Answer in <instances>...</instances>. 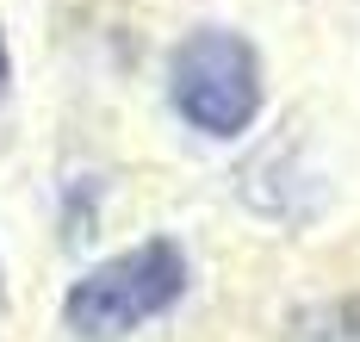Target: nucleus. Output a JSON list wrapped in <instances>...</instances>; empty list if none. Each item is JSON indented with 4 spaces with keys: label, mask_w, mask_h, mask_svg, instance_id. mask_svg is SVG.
<instances>
[{
    "label": "nucleus",
    "mask_w": 360,
    "mask_h": 342,
    "mask_svg": "<svg viewBox=\"0 0 360 342\" xmlns=\"http://www.w3.org/2000/svg\"><path fill=\"white\" fill-rule=\"evenodd\" d=\"M186 293H193V255L180 249V236H143L69 280L63 330L75 342H131L137 330L180 311Z\"/></svg>",
    "instance_id": "1"
},
{
    "label": "nucleus",
    "mask_w": 360,
    "mask_h": 342,
    "mask_svg": "<svg viewBox=\"0 0 360 342\" xmlns=\"http://www.w3.org/2000/svg\"><path fill=\"white\" fill-rule=\"evenodd\" d=\"M168 106L205 144L249 137L267 113V63L236 25H193L168 50Z\"/></svg>",
    "instance_id": "2"
},
{
    "label": "nucleus",
    "mask_w": 360,
    "mask_h": 342,
    "mask_svg": "<svg viewBox=\"0 0 360 342\" xmlns=\"http://www.w3.org/2000/svg\"><path fill=\"white\" fill-rule=\"evenodd\" d=\"M100 205H106V175H94V168L69 175L63 193H56V236L63 243H87L100 230Z\"/></svg>",
    "instance_id": "3"
},
{
    "label": "nucleus",
    "mask_w": 360,
    "mask_h": 342,
    "mask_svg": "<svg viewBox=\"0 0 360 342\" xmlns=\"http://www.w3.org/2000/svg\"><path fill=\"white\" fill-rule=\"evenodd\" d=\"M292 342H360V293L304 305L292 317Z\"/></svg>",
    "instance_id": "4"
},
{
    "label": "nucleus",
    "mask_w": 360,
    "mask_h": 342,
    "mask_svg": "<svg viewBox=\"0 0 360 342\" xmlns=\"http://www.w3.org/2000/svg\"><path fill=\"white\" fill-rule=\"evenodd\" d=\"M13 94V44H6V25H0V100Z\"/></svg>",
    "instance_id": "5"
},
{
    "label": "nucleus",
    "mask_w": 360,
    "mask_h": 342,
    "mask_svg": "<svg viewBox=\"0 0 360 342\" xmlns=\"http://www.w3.org/2000/svg\"><path fill=\"white\" fill-rule=\"evenodd\" d=\"M0 293H6V267H0Z\"/></svg>",
    "instance_id": "6"
}]
</instances>
